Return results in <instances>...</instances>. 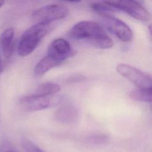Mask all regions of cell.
<instances>
[{"label": "cell", "instance_id": "obj_1", "mask_svg": "<svg viewBox=\"0 0 152 152\" xmlns=\"http://www.w3.org/2000/svg\"><path fill=\"white\" fill-rule=\"evenodd\" d=\"M69 34L73 39L84 40L98 49H109L114 45L103 28L91 21H82L76 23L71 28Z\"/></svg>", "mask_w": 152, "mask_h": 152}, {"label": "cell", "instance_id": "obj_2", "mask_svg": "<svg viewBox=\"0 0 152 152\" xmlns=\"http://www.w3.org/2000/svg\"><path fill=\"white\" fill-rule=\"evenodd\" d=\"M53 29L51 23H37L29 27L21 36L17 46V53L21 56L30 55L40 40Z\"/></svg>", "mask_w": 152, "mask_h": 152}, {"label": "cell", "instance_id": "obj_3", "mask_svg": "<svg viewBox=\"0 0 152 152\" xmlns=\"http://www.w3.org/2000/svg\"><path fill=\"white\" fill-rule=\"evenodd\" d=\"M64 102V97L59 95L42 96L33 94L23 97L20 99L19 103L26 111L34 112L59 106Z\"/></svg>", "mask_w": 152, "mask_h": 152}, {"label": "cell", "instance_id": "obj_4", "mask_svg": "<svg viewBox=\"0 0 152 152\" xmlns=\"http://www.w3.org/2000/svg\"><path fill=\"white\" fill-rule=\"evenodd\" d=\"M103 3L122 11L141 21H147L150 18L149 12L137 0H102Z\"/></svg>", "mask_w": 152, "mask_h": 152}, {"label": "cell", "instance_id": "obj_5", "mask_svg": "<svg viewBox=\"0 0 152 152\" xmlns=\"http://www.w3.org/2000/svg\"><path fill=\"white\" fill-rule=\"evenodd\" d=\"M68 14V10L66 7L60 4H50L35 10L33 12L31 17L37 23H51L65 18Z\"/></svg>", "mask_w": 152, "mask_h": 152}, {"label": "cell", "instance_id": "obj_6", "mask_svg": "<svg viewBox=\"0 0 152 152\" xmlns=\"http://www.w3.org/2000/svg\"><path fill=\"white\" fill-rule=\"evenodd\" d=\"M118 72L138 88L152 87L151 77L148 74L131 65L119 64L116 66Z\"/></svg>", "mask_w": 152, "mask_h": 152}, {"label": "cell", "instance_id": "obj_7", "mask_svg": "<svg viewBox=\"0 0 152 152\" xmlns=\"http://www.w3.org/2000/svg\"><path fill=\"white\" fill-rule=\"evenodd\" d=\"M102 20L107 29L119 39L124 42H130L133 38V32L130 27L113 15L102 16Z\"/></svg>", "mask_w": 152, "mask_h": 152}, {"label": "cell", "instance_id": "obj_8", "mask_svg": "<svg viewBox=\"0 0 152 152\" xmlns=\"http://www.w3.org/2000/svg\"><path fill=\"white\" fill-rule=\"evenodd\" d=\"M75 54L76 52L72 49L66 40L58 38L50 43L46 55L62 63L65 59L75 56Z\"/></svg>", "mask_w": 152, "mask_h": 152}, {"label": "cell", "instance_id": "obj_9", "mask_svg": "<svg viewBox=\"0 0 152 152\" xmlns=\"http://www.w3.org/2000/svg\"><path fill=\"white\" fill-rule=\"evenodd\" d=\"M14 36V29L12 27L5 29L0 36V47L4 56L6 58H10L14 53L15 49Z\"/></svg>", "mask_w": 152, "mask_h": 152}, {"label": "cell", "instance_id": "obj_10", "mask_svg": "<svg viewBox=\"0 0 152 152\" xmlns=\"http://www.w3.org/2000/svg\"><path fill=\"white\" fill-rule=\"evenodd\" d=\"M78 110L77 108L71 104H67L61 106L55 113V118L56 121L62 123H70L77 119Z\"/></svg>", "mask_w": 152, "mask_h": 152}, {"label": "cell", "instance_id": "obj_11", "mask_svg": "<svg viewBox=\"0 0 152 152\" xmlns=\"http://www.w3.org/2000/svg\"><path fill=\"white\" fill-rule=\"evenodd\" d=\"M61 64L62 63L59 61L46 55L36 64L34 70V74L37 76H42Z\"/></svg>", "mask_w": 152, "mask_h": 152}, {"label": "cell", "instance_id": "obj_12", "mask_svg": "<svg viewBox=\"0 0 152 152\" xmlns=\"http://www.w3.org/2000/svg\"><path fill=\"white\" fill-rule=\"evenodd\" d=\"M129 97L137 101L151 103L152 100V87L138 88L131 91Z\"/></svg>", "mask_w": 152, "mask_h": 152}, {"label": "cell", "instance_id": "obj_13", "mask_svg": "<svg viewBox=\"0 0 152 152\" xmlns=\"http://www.w3.org/2000/svg\"><path fill=\"white\" fill-rule=\"evenodd\" d=\"M61 90V87L53 83H46L40 84L36 89L34 94L37 96H46L54 95L59 92Z\"/></svg>", "mask_w": 152, "mask_h": 152}, {"label": "cell", "instance_id": "obj_14", "mask_svg": "<svg viewBox=\"0 0 152 152\" xmlns=\"http://www.w3.org/2000/svg\"><path fill=\"white\" fill-rule=\"evenodd\" d=\"M90 7L93 11L98 13L102 17L107 15H113L112 14L116 11V10H114V8L104 3L101 4L96 2L91 4Z\"/></svg>", "mask_w": 152, "mask_h": 152}, {"label": "cell", "instance_id": "obj_15", "mask_svg": "<svg viewBox=\"0 0 152 152\" xmlns=\"http://www.w3.org/2000/svg\"><path fill=\"white\" fill-rule=\"evenodd\" d=\"M21 144L26 152H45L34 142L26 138L22 139Z\"/></svg>", "mask_w": 152, "mask_h": 152}, {"label": "cell", "instance_id": "obj_16", "mask_svg": "<svg viewBox=\"0 0 152 152\" xmlns=\"http://www.w3.org/2000/svg\"><path fill=\"white\" fill-rule=\"evenodd\" d=\"M109 140L108 137L105 134H95L88 136L87 141L93 144H102L106 143Z\"/></svg>", "mask_w": 152, "mask_h": 152}, {"label": "cell", "instance_id": "obj_17", "mask_svg": "<svg viewBox=\"0 0 152 152\" xmlns=\"http://www.w3.org/2000/svg\"><path fill=\"white\" fill-rule=\"evenodd\" d=\"M62 1H68L70 2H80L81 0H62Z\"/></svg>", "mask_w": 152, "mask_h": 152}, {"label": "cell", "instance_id": "obj_18", "mask_svg": "<svg viewBox=\"0 0 152 152\" xmlns=\"http://www.w3.org/2000/svg\"><path fill=\"white\" fill-rule=\"evenodd\" d=\"M5 3V0H0V8L3 6Z\"/></svg>", "mask_w": 152, "mask_h": 152}, {"label": "cell", "instance_id": "obj_19", "mask_svg": "<svg viewBox=\"0 0 152 152\" xmlns=\"http://www.w3.org/2000/svg\"><path fill=\"white\" fill-rule=\"evenodd\" d=\"M1 71V54L0 52V72Z\"/></svg>", "mask_w": 152, "mask_h": 152}, {"label": "cell", "instance_id": "obj_20", "mask_svg": "<svg viewBox=\"0 0 152 152\" xmlns=\"http://www.w3.org/2000/svg\"><path fill=\"white\" fill-rule=\"evenodd\" d=\"M7 152H13V151H7Z\"/></svg>", "mask_w": 152, "mask_h": 152}]
</instances>
